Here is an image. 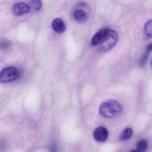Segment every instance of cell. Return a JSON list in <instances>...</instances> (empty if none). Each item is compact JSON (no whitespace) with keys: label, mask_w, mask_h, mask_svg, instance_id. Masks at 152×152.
Instances as JSON below:
<instances>
[{"label":"cell","mask_w":152,"mask_h":152,"mask_svg":"<svg viewBox=\"0 0 152 152\" xmlns=\"http://www.w3.org/2000/svg\"><path fill=\"white\" fill-rule=\"evenodd\" d=\"M122 110L121 105L115 99L103 102L99 107V114L107 118H113L118 116L121 113Z\"/></svg>","instance_id":"1"},{"label":"cell","mask_w":152,"mask_h":152,"mask_svg":"<svg viewBox=\"0 0 152 152\" xmlns=\"http://www.w3.org/2000/svg\"><path fill=\"white\" fill-rule=\"evenodd\" d=\"M118 40V34L114 30H109V32L105 39L101 44L99 45V49L101 51L105 52L113 48Z\"/></svg>","instance_id":"2"},{"label":"cell","mask_w":152,"mask_h":152,"mask_svg":"<svg viewBox=\"0 0 152 152\" xmlns=\"http://www.w3.org/2000/svg\"><path fill=\"white\" fill-rule=\"evenodd\" d=\"M19 76V72L13 66L5 67L0 73V81L2 83L10 82L17 80Z\"/></svg>","instance_id":"3"},{"label":"cell","mask_w":152,"mask_h":152,"mask_svg":"<svg viewBox=\"0 0 152 152\" xmlns=\"http://www.w3.org/2000/svg\"><path fill=\"white\" fill-rule=\"evenodd\" d=\"M110 29L107 28H104L99 30L93 36L91 39V44L92 46L99 45L105 39L107 36Z\"/></svg>","instance_id":"4"},{"label":"cell","mask_w":152,"mask_h":152,"mask_svg":"<svg viewBox=\"0 0 152 152\" xmlns=\"http://www.w3.org/2000/svg\"><path fill=\"white\" fill-rule=\"evenodd\" d=\"M12 10L16 15L21 16L29 13L31 10V7L23 2H18L14 4Z\"/></svg>","instance_id":"5"},{"label":"cell","mask_w":152,"mask_h":152,"mask_svg":"<svg viewBox=\"0 0 152 152\" xmlns=\"http://www.w3.org/2000/svg\"><path fill=\"white\" fill-rule=\"evenodd\" d=\"M108 136V130L104 127L97 128L93 132V137L98 142H104L107 139Z\"/></svg>","instance_id":"6"},{"label":"cell","mask_w":152,"mask_h":152,"mask_svg":"<svg viewBox=\"0 0 152 152\" xmlns=\"http://www.w3.org/2000/svg\"><path fill=\"white\" fill-rule=\"evenodd\" d=\"M52 26L53 30L58 33H64L66 29L65 24L64 21L60 18H56L53 20Z\"/></svg>","instance_id":"7"},{"label":"cell","mask_w":152,"mask_h":152,"mask_svg":"<svg viewBox=\"0 0 152 152\" xmlns=\"http://www.w3.org/2000/svg\"><path fill=\"white\" fill-rule=\"evenodd\" d=\"M144 33L145 39H149L152 38V20L148 21L145 25Z\"/></svg>","instance_id":"8"},{"label":"cell","mask_w":152,"mask_h":152,"mask_svg":"<svg viewBox=\"0 0 152 152\" xmlns=\"http://www.w3.org/2000/svg\"><path fill=\"white\" fill-rule=\"evenodd\" d=\"M132 136V130L131 128H127L124 129L120 136V140L126 141L130 139Z\"/></svg>","instance_id":"9"},{"label":"cell","mask_w":152,"mask_h":152,"mask_svg":"<svg viewBox=\"0 0 152 152\" xmlns=\"http://www.w3.org/2000/svg\"><path fill=\"white\" fill-rule=\"evenodd\" d=\"M74 16L75 19L80 22L85 21L88 18L87 13L82 10H76L75 12Z\"/></svg>","instance_id":"10"},{"label":"cell","mask_w":152,"mask_h":152,"mask_svg":"<svg viewBox=\"0 0 152 152\" xmlns=\"http://www.w3.org/2000/svg\"><path fill=\"white\" fill-rule=\"evenodd\" d=\"M148 147V142L146 140H140L137 144V150L139 152H144L146 151Z\"/></svg>","instance_id":"11"},{"label":"cell","mask_w":152,"mask_h":152,"mask_svg":"<svg viewBox=\"0 0 152 152\" xmlns=\"http://www.w3.org/2000/svg\"><path fill=\"white\" fill-rule=\"evenodd\" d=\"M42 3L41 1L39 0H34L31 1L30 3V7L31 8H32L34 11H39L42 8Z\"/></svg>","instance_id":"12"},{"label":"cell","mask_w":152,"mask_h":152,"mask_svg":"<svg viewBox=\"0 0 152 152\" xmlns=\"http://www.w3.org/2000/svg\"><path fill=\"white\" fill-rule=\"evenodd\" d=\"M151 52V51H150V50L146 49L145 53L143 55V56H142L141 59H140V66H144L146 64L148 58V56H149V54H150V53Z\"/></svg>","instance_id":"13"},{"label":"cell","mask_w":152,"mask_h":152,"mask_svg":"<svg viewBox=\"0 0 152 152\" xmlns=\"http://www.w3.org/2000/svg\"><path fill=\"white\" fill-rule=\"evenodd\" d=\"M130 152H139V151H138L137 150H135V149H132L131 151H130Z\"/></svg>","instance_id":"14"},{"label":"cell","mask_w":152,"mask_h":152,"mask_svg":"<svg viewBox=\"0 0 152 152\" xmlns=\"http://www.w3.org/2000/svg\"><path fill=\"white\" fill-rule=\"evenodd\" d=\"M151 64H152V62H151Z\"/></svg>","instance_id":"15"}]
</instances>
